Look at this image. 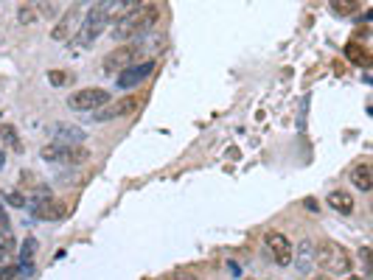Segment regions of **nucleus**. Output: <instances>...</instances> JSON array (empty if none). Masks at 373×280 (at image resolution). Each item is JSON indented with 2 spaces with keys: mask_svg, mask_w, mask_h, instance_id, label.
<instances>
[{
  "mask_svg": "<svg viewBox=\"0 0 373 280\" xmlns=\"http://www.w3.org/2000/svg\"><path fill=\"white\" fill-rule=\"evenodd\" d=\"M154 23H157V9L154 6H138V9H132V11H127L124 17L115 20L112 40H118V43H135V40L149 34V28Z\"/></svg>",
  "mask_w": 373,
  "mask_h": 280,
  "instance_id": "1",
  "label": "nucleus"
},
{
  "mask_svg": "<svg viewBox=\"0 0 373 280\" xmlns=\"http://www.w3.org/2000/svg\"><path fill=\"white\" fill-rule=\"evenodd\" d=\"M315 266L326 269L328 275H348L351 272V252L337 241H320L315 244Z\"/></svg>",
  "mask_w": 373,
  "mask_h": 280,
  "instance_id": "2",
  "label": "nucleus"
},
{
  "mask_svg": "<svg viewBox=\"0 0 373 280\" xmlns=\"http://www.w3.org/2000/svg\"><path fill=\"white\" fill-rule=\"evenodd\" d=\"M40 154H43V160H48V163H65V166H82L90 157L88 149H82L76 143H59V140L48 143Z\"/></svg>",
  "mask_w": 373,
  "mask_h": 280,
  "instance_id": "3",
  "label": "nucleus"
},
{
  "mask_svg": "<svg viewBox=\"0 0 373 280\" xmlns=\"http://www.w3.org/2000/svg\"><path fill=\"white\" fill-rule=\"evenodd\" d=\"M110 23L95 11V6H90V11H88V17H82V26H79V31H76V37H73V45L76 48H90L104 34V28H107Z\"/></svg>",
  "mask_w": 373,
  "mask_h": 280,
  "instance_id": "4",
  "label": "nucleus"
},
{
  "mask_svg": "<svg viewBox=\"0 0 373 280\" xmlns=\"http://www.w3.org/2000/svg\"><path fill=\"white\" fill-rule=\"evenodd\" d=\"M31 216L40 222H59L65 216V205L56 202L48 188H40V193H34V202H31Z\"/></svg>",
  "mask_w": 373,
  "mask_h": 280,
  "instance_id": "5",
  "label": "nucleus"
},
{
  "mask_svg": "<svg viewBox=\"0 0 373 280\" xmlns=\"http://www.w3.org/2000/svg\"><path fill=\"white\" fill-rule=\"evenodd\" d=\"M110 101V93L101 90V87H85V90H76V93L68 98V107L73 112H95L101 109L104 104Z\"/></svg>",
  "mask_w": 373,
  "mask_h": 280,
  "instance_id": "6",
  "label": "nucleus"
},
{
  "mask_svg": "<svg viewBox=\"0 0 373 280\" xmlns=\"http://www.w3.org/2000/svg\"><path fill=\"white\" fill-rule=\"evenodd\" d=\"M140 48L132 45V43H121V45L115 48L112 53H107V59H104V73H121L127 65H132L135 59H138Z\"/></svg>",
  "mask_w": 373,
  "mask_h": 280,
  "instance_id": "7",
  "label": "nucleus"
},
{
  "mask_svg": "<svg viewBox=\"0 0 373 280\" xmlns=\"http://www.w3.org/2000/svg\"><path fill=\"white\" fill-rule=\"evenodd\" d=\"M264 244H267V249H270L275 266H289V264H292V249H295V247H292V241H289L283 233L270 230V233L264 235Z\"/></svg>",
  "mask_w": 373,
  "mask_h": 280,
  "instance_id": "8",
  "label": "nucleus"
},
{
  "mask_svg": "<svg viewBox=\"0 0 373 280\" xmlns=\"http://www.w3.org/2000/svg\"><path fill=\"white\" fill-rule=\"evenodd\" d=\"M152 70H154V62H152V59H143V62H132V65H127V68L118 73V87H121V90L135 87V85H140L143 79H149Z\"/></svg>",
  "mask_w": 373,
  "mask_h": 280,
  "instance_id": "9",
  "label": "nucleus"
},
{
  "mask_svg": "<svg viewBox=\"0 0 373 280\" xmlns=\"http://www.w3.org/2000/svg\"><path fill=\"white\" fill-rule=\"evenodd\" d=\"M95 11L107 20V23H115L118 17H124L127 11H132V9H138V6H143V0H98V3H93Z\"/></svg>",
  "mask_w": 373,
  "mask_h": 280,
  "instance_id": "10",
  "label": "nucleus"
},
{
  "mask_svg": "<svg viewBox=\"0 0 373 280\" xmlns=\"http://www.w3.org/2000/svg\"><path fill=\"white\" fill-rule=\"evenodd\" d=\"M292 264L298 266L300 275H312L315 272V244L303 238L298 244V249H292Z\"/></svg>",
  "mask_w": 373,
  "mask_h": 280,
  "instance_id": "11",
  "label": "nucleus"
},
{
  "mask_svg": "<svg viewBox=\"0 0 373 280\" xmlns=\"http://www.w3.org/2000/svg\"><path fill=\"white\" fill-rule=\"evenodd\" d=\"M34 258H37V238L28 235V238L20 244V252H17V264L23 266V275H26V278L34 275Z\"/></svg>",
  "mask_w": 373,
  "mask_h": 280,
  "instance_id": "12",
  "label": "nucleus"
},
{
  "mask_svg": "<svg viewBox=\"0 0 373 280\" xmlns=\"http://www.w3.org/2000/svg\"><path fill=\"white\" fill-rule=\"evenodd\" d=\"M138 107V98H124V101H115L110 109H95V121H112L118 115H127Z\"/></svg>",
  "mask_w": 373,
  "mask_h": 280,
  "instance_id": "13",
  "label": "nucleus"
},
{
  "mask_svg": "<svg viewBox=\"0 0 373 280\" xmlns=\"http://www.w3.org/2000/svg\"><path fill=\"white\" fill-rule=\"evenodd\" d=\"M53 138L59 140V143H82V140L88 138V132L79 129V126H70V124H59L53 129Z\"/></svg>",
  "mask_w": 373,
  "mask_h": 280,
  "instance_id": "14",
  "label": "nucleus"
},
{
  "mask_svg": "<svg viewBox=\"0 0 373 280\" xmlns=\"http://www.w3.org/2000/svg\"><path fill=\"white\" fill-rule=\"evenodd\" d=\"M328 208H334L342 216H351L354 213V199L345 190H334V193H328Z\"/></svg>",
  "mask_w": 373,
  "mask_h": 280,
  "instance_id": "15",
  "label": "nucleus"
},
{
  "mask_svg": "<svg viewBox=\"0 0 373 280\" xmlns=\"http://www.w3.org/2000/svg\"><path fill=\"white\" fill-rule=\"evenodd\" d=\"M351 183L359 188V190H371L373 188V168L368 163H359L354 171H351Z\"/></svg>",
  "mask_w": 373,
  "mask_h": 280,
  "instance_id": "16",
  "label": "nucleus"
},
{
  "mask_svg": "<svg viewBox=\"0 0 373 280\" xmlns=\"http://www.w3.org/2000/svg\"><path fill=\"white\" fill-rule=\"evenodd\" d=\"M345 56H348L354 65H362V68H365V65H371V56H368V50H365L362 45H357V43H351V45L345 48Z\"/></svg>",
  "mask_w": 373,
  "mask_h": 280,
  "instance_id": "17",
  "label": "nucleus"
},
{
  "mask_svg": "<svg viewBox=\"0 0 373 280\" xmlns=\"http://www.w3.org/2000/svg\"><path fill=\"white\" fill-rule=\"evenodd\" d=\"M331 9H334V14H340V17H351V14H357L359 0H331Z\"/></svg>",
  "mask_w": 373,
  "mask_h": 280,
  "instance_id": "18",
  "label": "nucleus"
},
{
  "mask_svg": "<svg viewBox=\"0 0 373 280\" xmlns=\"http://www.w3.org/2000/svg\"><path fill=\"white\" fill-rule=\"evenodd\" d=\"M14 255V238L9 230H0V264H6Z\"/></svg>",
  "mask_w": 373,
  "mask_h": 280,
  "instance_id": "19",
  "label": "nucleus"
},
{
  "mask_svg": "<svg viewBox=\"0 0 373 280\" xmlns=\"http://www.w3.org/2000/svg\"><path fill=\"white\" fill-rule=\"evenodd\" d=\"M48 82L53 87H65L70 82V73H65V70H48Z\"/></svg>",
  "mask_w": 373,
  "mask_h": 280,
  "instance_id": "20",
  "label": "nucleus"
},
{
  "mask_svg": "<svg viewBox=\"0 0 373 280\" xmlns=\"http://www.w3.org/2000/svg\"><path fill=\"white\" fill-rule=\"evenodd\" d=\"M0 278H23V266L20 264H6V266H0Z\"/></svg>",
  "mask_w": 373,
  "mask_h": 280,
  "instance_id": "21",
  "label": "nucleus"
},
{
  "mask_svg": "<svg viewBox=\"0 0 373 280\" xmlns=\"http://www.w3.org/2000/svg\"><path fill=\"white\" fill-rule=\"evenodd\" d=\"M0 138H6L9 143H14V149L23 151V143H20V138H17V132H11V126H0Z\"/></svg>",
  "mask_w": 373,
  "mask_h": 280,
  "instance_id": "22",
  "label": "nucleus"
},
{
  "mask_svg": "<svg viewBox=\"0 0 373 280\" xmlns=\"http://www.w3.org/2000/svg\"><path fill=\"white\" fill-rule=\"evenodd\" d=\"M17 17H20V23H23V26H28V23H34V20H37V11H34L31 6H23Z\"/></svg>",
  "mask_w": 373,
  "mask_h": 280,
  "instance_id": "23",
  "label": "nucleus"
},
{
  "mask_svg": "<svg viewBox=\"0 0 373 280\" xmlns=\"http://www.w3.org/2000/svg\"><path fill=\"white\" fill-rule=\"evenodd\" d=\"M359 258H362V264H365V269H368V275L373 272V264H371V247H362L359 249Z\"/></svg>",
  "mask_w": 373,
  "mask_h": 280,
  "instance_id": "24",
  "label": "nucleus"
},
{
  "mask_svg": "<svg viewBox=\"0 0 373 280\" xmlns=\"http://www.w3.org/2000/svg\"><path fill=\"white\" fill-rule=\"evenodd\" d=\"M6 202H9V205H14V208H23V205H26L23 193H17V190H14V193H9V196H6Z\"/></svg>",
  "mask_w": 373,
  "mask_h": 280,
  "instance_id": "25",
  "label": "nucleus"
},
{
  "mask_svg": "<svg viewBox=\"0 0 373 280\" xmlns=\"http://www.w3.org/2000/svg\"><path fill=\"white\" fill-rule=\"evenodd\" d=\"M0 230H9V216H6L3 208H0Z\"/></svg>",
  "mask_w": 373,
  "mask_h": 280,
  "instance_id": "26",
  "label": "nucleus"
},
{
  "mask_svg": "<svg viewBox=\"0 0 373 280\" xmlns=\"http://www.w3.org/2000/svg\"><path fill=\"white\" fill-rule=\"evenodd\" d=\"M3 163H6V154H3V151H0V168H3Z\"/></svg>",
  "mask_w": 373,
  "mask_h": 280,
  "instance_id": "27",
  "label": "nucleus"
},
{
  "mask_svg": "<svg viewBox=\"0 0 373 280\" xmlns=\"http://www.w3.org/2000/svg\"><path fill=\"white\" fill-rule=\"evenodd\" d=\"M79 3H93V0H79Z\"/></svg>",
  "mask_w": 373,
  "mask_h": 280,
  "instance_id": "28",
  "label": "nucleus"
}]
</instances>
